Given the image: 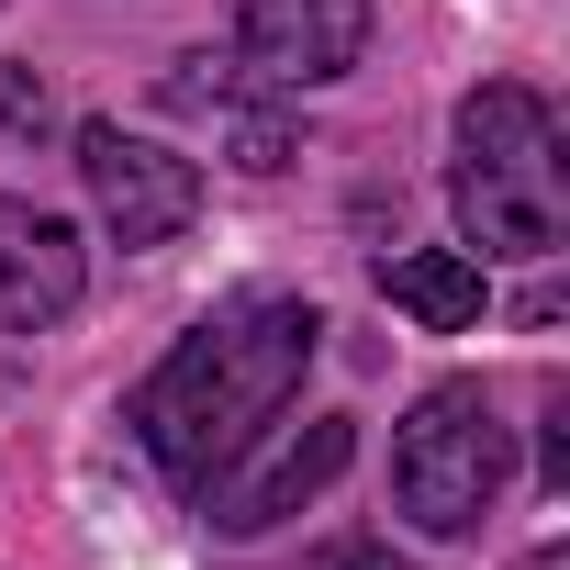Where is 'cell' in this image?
<instances>
[{"label": "cell", "mask_w": 570, "mask_h": 570, "mask_svg": "<svg viewBox=\"0 0 570 570\" xmlns=\"http://www.w3.org/2000/svg\"><path fill=\"white\" fill-rule=\"evenodd\" d=\"M325 570H403V559H392V548H336Z\"/></svg>", "instance_id": "cell-12"}, {"label": "cell", "mask_w": 570, "mask_h": 570, "mask_svg": "<svg viewBox=\"0 0 570 570\" xmlns=\"http://www.w3.org/2000/svg\"><path fill=\"white\" fill-rule=\"evenodd\" d=\"M314 347H325V314L314 303H235V314H213V325H190L157 370H146V392H135V436H146V459L179 481V492H202L224 459H246L268 425H279V403L303 392V370H314Z\"/></svg>", "instance_id": "cell-1"}, {"label": "cell", "mask_w": 570, "mask_h": 570, "mask_svg": "<svg viewBox=\"0 0 570 570\" xmlns=\"http://www.w3.org/2000/svg\"><path fill=\"white\" fill-rule=\"evenodd\" d=\"M381 292L425 325V336H459V325H481V257H459V246H414V257H381Z\"/></svg>", "instance_id": "cell-9"}, {"label": "cell", "mask_w": 570, "mask_h": 570, "mask_svg": "<svg viewBox=\"0 0 570 570\" xmlns=\"http://www.w3.org/2000/svg\"><path fill=\"white\" fill-rule=\"evenodd\" d=\"M503 481H514V436H503L492 392H481V381H436V392L403 414V436H392V503H403V525L470 537Z\"/></svg>", "instance_id": "cell-3"}, {"label": "cell", "mask_w": 570, "mask_h": 570, "mask_svg": "<svg viewBox=\"0 0 570 570\" xmlns=\"http://www.w3.org/2000/svg\"><path fill=\"white\" fill-rule=\"evenodd\" d=\"M525 570H570V559H559V548H537V559H525Z\"/></svg>", "instance_id": "cell-13"}, {"label": "cell", "mask_w": 570, "mask_h": 570, "mask_svg": "<svg viewBox=\"0 0 570 570\" xmlns=\"http://www.w3.org/2000/svg\"><path fill=\"white\" fill-rule=\"evenodd\" d=\"M537 470H548V492H570V392L548 403V459H537Z\"/></svg>", "instance_id": "cell-11"}, {"label": "cell", "mask_w": 570, "mask_h": 570, "mask_svg": "<svg viewBox=\"0 0 570 570\" xmlns=\"http://www.w3.org/2000/svg\"><path fill=\"white\" fill-rule=\"evenodd\" d=\"M459 235L481 257H559L570 235V168H559V124L525 79H492L459 101V168H448Z\"/></svg>", "instance_id": "cell-2"}, {"label": "cell", "mask_w": 570, "mask_h": 570, "mask_svg": "<svg viewBox=\"0 0 570 570\" xmlns=\"http://www.w3.org/2000/svg\"><path fill=\"white\" fill-rule=\"evenodd\" d=\"M358 46H370V0H246L235 12V68L279 101L347 79Z\"/></svg>", "instance_id": "cell-4"}, {"label": "cell", "mask_w": 570, "mask_h": 570, "mask_svg": "<svg viewBox=\"0 0 570 570\" xmlns=\"http://www.w3.org/2000/svg\"><path fill=\"white\" fill-rule=\"evenodd\" d=\"M347 459H358V425H347V414H303L268 459H224L190 503H213V525H224V537H257V525H279V514H303Z\"/></svg>", "instance_id": "cell-6"}, {"label": "cell", "mask_w": 570, "mask_h": 570, "mask_svg": "<svg viewBox=\"0 0 570 570\" xmlns=\"http://www.w3.org/2000/svg\"><path fill=\"white\" fill-rule=\"evenodd\" d=\"M79 292H90L79 235H68L57 213H35V202L0 190V336H46V325H68Z\"/></svg>", "instance_id": "cell-8"}, {"label": "cell", "mask_w": 570, "mask_h": 570, "mask_svg": "<svg viewBox=\"0 0 570 570\" xmlns=\"http://www.w3.org/2000/svg\"><path fill=\"white\" fill-rule=\"evenodd\" d=\"M157 101L190 112V124H213L224 157H235L246 179H279V168L303 157V135H292V112H279V90H257L235 57H179V68L157 79Z\"/></svg>", "instance_id": "cell-7"}, {"label": "cell", "mask_w": 570, "mask_h": 570, "mask_svg": "<svg viewBox=\"0 0 570 570\" xmlns=\"http://www.w3.org/2000/svg\"><path fill=\"white\" fill-rule=\"evenodd\" d=\"M79 179H90V202H101V224L124 246H168L202 213V168L146 146V135H124V124H79Z\"/></svg>", "instance_id": "cell-5"}, {"label": "cell", "mask_w": 570, "mask_h": 570, "mask_svg": "<svg viewBox=\"0 0 570 570\" xmlns=\"http://www.w3.org/2000/svg\"><path fill=\"white\" fill-rule=\"evenodd\" d=\"M46 124H57V90L35 68H0V146H35Z\"/></svg>", "instance_id": "cell-10"}]
</instances>
